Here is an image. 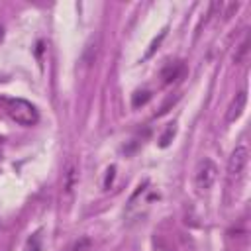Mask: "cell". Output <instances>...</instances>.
<instances>
[{
    "label": "cell",
    "mask_w": 251,
    "mask_h": 251,
    "mask_svg": "<svg viewBox=\"0 0 251 251\" xmlns=\"http://www.w3.org/2000/svg\"><path fill=\"white\" fill-rule=\"evenodd\" d=\"M0 104L4 106L8 116L20 126H35L39 120L37 108L24 98H0Z\"/></svg>",
    "instance_id": "6da1fadb"
},
{
    "label": "cell",
    "mask_w": 251,
    "mask_h": 251,
    "mask_svg": "<svg viewBox=\"0 0 251 251\" xmlns=\"http://www.w3.org/2000/svg\"><path fill=\"white\" fill-rule=\"evenodd\" d=\"M218 178V165L212 159H202L194 171V184L198 190H210Z\"/></svg>",
    "instance_id": "7a4b0ae2"
},
{
    "label": "cell",
    "mask_w": 251,
    "mask_h": 251,
    "mask_svg": "<svg viewBox=\"0 0 251 251\" xmlns=\"http://www.w3.org/2000/svg\"><path fill=\"white\" fill-rule=\"evenodd\" d=\"M247 161H249V149H247V145L241 143L229 155V161H227V175H229V178H239L241 173L247 167Z\"/></svg>",
    "instance_id": "3957f363"
},
{
    "label": "cell",
    "mask_w": 251,
    "mask_h": 251,
    "mask_svg": "<svg viewBox=\"0 0 251 251\" xmlns=\"http://www.w3.org/2000/svg\"><path fill=\"white\" fill-rule=\"evenodd\" d=\"M76 182H78V167H76L75 161H69L67 163V169L63 173V188H65V192L67 194H73Z\"/></svg>",
    "instance_id": "277c9868"
},
{
    "label": "cell",
    "mask_w": 251,
    "mask_h": 251,
    "mask_svg": "<svg viewBox=\"0 0 251 251\" xmlns=\"http://www.w3.org/2000/svg\"><path fill=\"white\" fill-rule=\"evenodd\" d=\"M245 104H247V92L245 90H241V92H237L235 94V98L231 100V104H229V108H227V122H235L239 116H241V112H243V108H245Z\"/></svg>",
    "instance_id": "5b68a950"
},
{
    "label": "cell",
    "mask_w": 251,
    "mask_h": 251,
    "mask_svg": "<svg viewBox=\"0 0 251 251\" xmlns=\"http://www.w3.org/2000/svg\"><path fill=\"white\" fill-rule=\"evenodd\" d=\"M98 45H100V37H98V35H96V39L92 37L90 43L86 45V51H84V57H82L86 65H92V63H94V59H96V55H98Z\"/></svg>",
    "instance_id": "8992f818"
},
{
    "label": "cell",
    "mask_w": 251,
    "mask_h": 251,
    "mask_svg": "<svg viewBox=\"0 0 251 251\" xmlns=\"http://www.w3.org/2000/svg\"><path fill=\"white\" fill-rule=\"evenodd\" d=\"M149 98H151V92H149V90H137V92L133 94V98H131V106H133V108H139V106L147 104Z\"/></svg>",
    "instance_id": "52a82bcc"
},
{
    "label": "cell",
    "mask_w": 251,
    "mask_h": 251,
    "mask_svg": "<svg viewBox=\"0 0 251 251\" xmlns=\"http://www.w3.org/2000/svg\"><path fill=\"white\" fill-rule=\"evenodd\" d=\"M180 69H182V67H178V65H175V67H173V65H169V67L163 71V80H165L167 84H169V82H173V80L178 76Z\"/></svg>",
    "instance_id": "ba28073f"
},
{
    "label": "cell",
    "mask_w": 251,
    "mask_h": 251,
    "mask_svg": "<svg viewBox=\"0 0 251 251\" xmlns=\"http://www.w3.org/2000/svg\"><path fill=\"white\" fill-rule=\"evenodd\" d=\"M175 131H176V127H175V124H171V126H167V129H165V133L161 135V139H159V145L161 147H167L169 143H171V139L175 137Z\"/></svg>",
    "instance_id": "9c48e42d"
},
{
    "label": "cell",
    "mask_w": 251,
    "mask_h": 251,
    "mask_svg": "<svg viewBox=\"0 0 251 251\" xmlns=\"http://www.w3.org/2000/svg\"><path fill=\"white\" fill-rule=\"evenodd\" d=\"M247 51H249V39H243V43L239 45V49H237V53L233 55V61H235V63H241V61L245 59V55H247Z\"/></svg>",
    "instance_id": "30bf717a"
},
{
    "label": "cell",
    "mask_w": 251,
    "mask_h": 251,
    "mask_svg": "<svg viewBox=\"0 0 251 251\" xmlns=\"http://www.w3.org/2000/svg\"><path fill=\"white\" fill-rule=\"evenodd\" d=\"M165 35H167V29H163V31L159 33V37H155V39H153V43H151V47H149V51L145 53V59H147V57H151V55L155 53V49H157V47L161 45V41L165 39Z\"/></svg>",
    "instance_id": "8fae6325"
},
{
    "label": "cell",
    "mask_w": 251,
    "mask_h": 251,
    "mask_svg": "<svg viewBox=\"0 0 251 251\" xmlns=\"http://www.w3.org/2000/svg\"><path fill=\"white\" fill-rule=\"evenodd\" d=\"M106 173H108V175H106V178H104V188H110V184H112V180H114V173H116V167H110Z\"/></svg>",
    "instance_id": "7c38bea8"
},
{
    "label": "cell",
    "mask_w": 251,
    "mask_h": 251,
    "mask_svg": "<svg viewBox=\"0 0 251 251\" xmlns=\"http://www.w3.org/2000/svg\"><path fill=\"white\" fill-rule=\"evenodd\" d=\"M88 245H90V241H88L86 237H82L78 243H75V245H73V249H71V251H82V249H84V247H88Z\"/></svg>",
    "instance_id": "4fadbf2b"
},
{
    "label": "cell",
    "mask_w": 251,
    "mask_h": 251,
    "mask_svg": "<svg viewBox=\"0 0 251 251\" xmlns=\"http://www.w3.org/2000/svg\"><path fill=\"white\" fill-rule=\"evenodd\" d=\"M2 41H4V25L0 24V43H2Z\"/></svg>",
    "instance_id": "5bb4252c"
}]
</instances>
